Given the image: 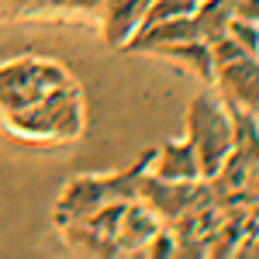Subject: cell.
Here are the masks:
<instances>
[{
    "instance_id": "obj_4",
    "label": "cell",
    "mask_w": 259,
    "mask_h": 259,
    "mask_svg": "<svg viewBox=\"0 0 259 259\" xmlns=\"http://www.w3.org/2000/svg\"><path fill=\"white\" fill-rule=\"evenodd\" d=\"M135 200H142L162 225H173L180 221L190 207H197L204 200H214L204 180H162L152 169H145L139 177V190Z\"/></svg>"
},
{
    "instance_id": "obj_17",
    "label": "cell",
    "mask_w": 259,
    "mask_h": 259,
    "mask_svg": "<svg viewBox=\"0 0 259 259\" xmlns=\"http://www.w3.org/2000/svg\"><path fill=\"white\" fill-rule=\"evenodd\" d=\"M256 59H259V52H256Z\"/></svg>"
},
{
    "instance_id": "obj_5",
    "label": "cell",
    "mask_w": 259,
    "mask_h": 259,
    "mask_svg": "<svg viewBox=\"0 0 259 259\" xmlns=\"http://www.w3.org/2000/svg\"><path fill=\"white\" fill-rule=\"evenodd\" d=\"M214 87L221 90L225 104H235L245 111L259 114V59L256 56H239L214 69Z\"/></svg>"
},
{
    "instance_id": "obj_7",
    "label": "cell",
    "mask_w": 259,
    "mask_h": 259,
    "mask_svg": "<svg viewBox=\"0 0 259 259\" xmlns=\"http://www.w3.org/2000/svg\"><path fill=\"white\" fill-rule=\"evenodd\" d=\"M162 221L142 204V200H128L124 211H121V221L114 228V239H118V249L121 256H139L142 245L149 242V235L159 228Z\"/></svg>"
},
{
    "instance_id": "obj_3",
    "label": "cell",
    "mask_w": 259,
    "mask_h": 259,
    "mask_svg": "<svg viewBox=\"0 0 259 259\" xmlns=\"http://www.w3.org/2000/svg\"><path fill=\"white\" fill-rule=\"evenodd\" d=\"M187 139L197 152L200 180H207L232 152V124L221 97L214 94H194L187 107Z\"/></svg>"
},
{
    "instance_id": "obj_6",
    "label": "cell",
    "mask_w": 259,
    "mask_h": 259,
    "mask_svg": "<svg viewBox=\"0 0 259 259\" xmlns=\"http://www.w3.org/2000/svg\"><path fill=\"white\" fill-rule=\"evenodd\" d=\"M149 169L162 180H200L197 152H194L190 139H169L159 149H152Z\"/></svg>"
},
{
    "instance_id": "obj_9",
    "label": "cell",
    "mask_w": 259,
    "mask_h": 259,
    "mask_svg": "<svg viewBox=\"0 0 259 259\" xmlns=\"http://www.w3.org/2000/svg\"><path fill=\"white\" fill-rule=\"evenodd\" d=\"M145 7H149V0H111L107 14H104V41L111 49H124L132 35L142 28Z\"/></svg>"
},
{
    "instance_id": "obj_1",
    "label": "cell",
    "mask_w": 259,
    "mask_h": 259,
    "mask_svg": "<svg viewBox=\"0 0 259 259\" xmlns=\"http://www.w3.org/2000/svg\"><path fill=\"white\" fill-rule=\"evenodd\" d=\"M0 121L24 142L62 145L87 128L83 97L73 76L49 59H14L0 66Z\"/></svg>"
},
{
    "instance_id": "obj_15",
    "label": "cell",
    "mask_w": 259,
    "mask_h": 259,
    "mask_svg": "<svg viewBox=\"0 0 259 259\" xmlns=\"http://www.w3.org/2000/svg\"><path fill=\"white\" fill-rule=\"evenodd\" d=\"M242 197H245V204H256V200H259V159L249 166V177H245V194H242Z\"/></svg>"
},
{
    "instance_id": "obj_12",
    "label": "cell",
    "mask_w": 259,
    "mask_h": 259,
    "mask_svg": "<svg viewBox=\"0 0 259 259\" xmlns=\"http://www.w3.org/2000/svg\"><path fill=\"white\" fill-rule=\"evenodd\" d=\"M194 21H197V31L204 41L225 35V24L235 14V0H197V7L190 11Z\"/></svg>"
},
{
    "instance_id": "obj_13",
    "label": "cell",
    "mask_w": 259,
    "mask_h": 259,
    "mask_svg": "<svg viewBox=\"0 0 259 259\" xmlns=\"http://www.w3.org/2000/svg\"><path fill=\"white\" fill-rule=\"evenodd\" d=\"M225 35L235 41L245 56H256L259 52V24L256 21H245V18H239V14H232V21L225 24Z\"/></svg>"
},
{
    "instance_id": "obj_2",
    "label": "cell",
    "mask_w": 259,
    "mask_h": 259,
    "mask_svg": "<svg viewBox=\"0 0 259 259\" xmlns=\"http://www.w3.org/2000/svg\"><path fill=\"white\" fill-rule=\"evenodd\" d=\"M152 162V149L142 152L139 159L132 162L121 173H107V177H73L62 187L59 200H56V225H69V221H83L94 211L118 204V200H135L139 190V177L149 169Z\"/></svg>"
},
{
    "instance_id": "obj_16",
    "label": "cell",
    "mask_w": 259,
    "mask_h": 259,
    "mask_svg": "<svg viewBox=\"0 0 259 259\" xmlns=\"http://www.w3.org/2000/svg\"><path fill=\"white\" fill-rule=\"evenodd\" d=\"M235 14L259 24V0H235Z\"/></svg>"
},
{
    "instance_id": "obj_14",
    "label": "cell",
    "mask_w": 259,
    "mask_h": 259,
    "mask_svg": "<svg viewBox=\"0 0 259 259\" xmlns=\"http://www.w3.org/2000/svg\"><path fill=\"white\" fill-rule=\"evenodd\" d=\"M139 256H149V259H173V256H177V235H173V228H169V225H159V228L149 235V242L142 245Z\"/></svg>"
},
{
    "instance_id": "obj_8",
    "label": "cell",
    "mask_w": 259,
    "mask_h": 259,
    "mask_svg": "<svg viewBox=\"0 0 259 259\" xmlns=\"http://www.w3.org/2000/svg\"><path fill=\"white\" fill-rule=\"evenodd\" d=\"M156 59H169L183 66L194 80L200 83H214V59H211V45L204 38H183V41H169L152 52Z\"/></svg>"
},
{
    "instance_id": "obj_10",
    "label": "cell",
    "mask_w": 259,
    "mask_h": 259,
    "mask_svg": "<svg viewBox=\"0 0 259 259\" xmlns=\"http://www.w3.org/2000/svg\"><path fill=\"white\" fill-rule=\"evenodd\" d=\"M225 111H228V124H232V156H239L242 162L252 166L259 159V114L235 107V104H225Z\"/></svg>"
},
{
    "instance_id": "obj_11",
    "label": "cell",
    "mask_w": 259,
    "mask_h": 259,
    "mask_svg": "<svg viewBox=\"0 0 259 259\" xmlns=\"http://www.w3.org/2000/svg\"><path fill=\"white\" fill-rule=\"evenodd\" d=\"M59 232H62V242L73 252H80V256H121L118 239L114 235H104L97 228H87V225L69 221V225H59Z\"/></svg>"
}]
</instances>
